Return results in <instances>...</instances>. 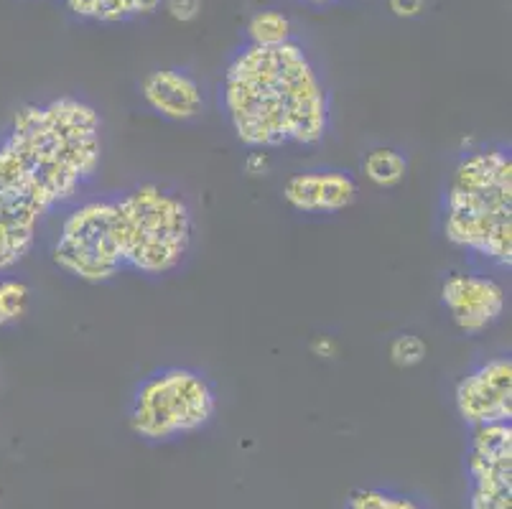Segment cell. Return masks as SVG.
<instances>
[{
	"label": "cell",
	"instance_id": "16",
	"mask_svg": "<svg viewBox=\"0 0 512 509\" xmlns=\"http://www.w3.org/2000/svg\"><path fill=\"white\" fill-rule=\"evenodd\" d=\"M344 509H431L418 497L388 487H360L349 494Z\"/></svg>",
	"mask_w": 512,
	"mask_h": 509
},
{
	"label": "cell",
	"instance_id": "7",
	"mask_svg": "<svg viewBox=\"0 0 512 509\" xmlns=\"http://www.w3.org/2000/svg\"><path fill=\"white\" fill-rule=\"evenodd\" d=\"M59 202L29 163L0 140V275L29 258Z\"/></svg>",
	"mask_w": 512,
	"mask_h": 509
},
{
	"label": "cell",
	"instance_id": "1",
	"mask_svg": "<svg viewBox=\"0 0 512 509\" xmlns=\"http://www.w3.org/2000/svg\"><path fill=\"white\" fill-rule=\"evenodd\" d=\"M220 107L235 138L253 151L314 148L332 130V95L301 41L245 44L220 82Z\"/></svg>",
	"mask_w": 512,
	"mask_h": 509
},
{
	"label": "cell",
	"instance_id": "9",
	"mask_svg": "<svg viewBox=\"0 0 512 509\" xmlns=\"http://www.w3.org/2000/svg\"><path fill=\"white\" fill-rule=\"evenodd\" d=\"M454 408L464 426H497L512 420V359L507 354L482 359L454 387Z\"/></svg>",
	"mask_w": 512,
	"mask_h": 509
},
{
	"label": "cell",
	"instance_id": "18",
	"mask_svg": "<svg viewBox=\"0 0 512 509\" xmlns=\"http://www.w3.org/2000/svg\"><path fill=\"white\" fill-rule=\"evenodd\" d=\"M428 347L418 334H398L390 342V362L400 370H411L426 359Z\"/></svg>",
	"mask_w": 512,
	"mask_h": 509
},
{
	"label": "cell",
	"instance_id": "21",
	"mask_svg": "<svg viewBox=\"0 0 512 509\" xmlns=\"http://www.w3.org/2000/svg\"><path fill=\"white\" fill-rule=\"evenodd\" d=\"M299 3H306V6H314V8H327V6H337V3H347V0H299Z\"/></svg>",
	"mask_w": 512,
	"mask_h": 509
},
{
	"label": "cell",
	"instance_id": "4",
	"mask_svg": "<svg viewBox=\"0 0 512 509\" xmlns=\"http://www.w3.org/2000/svg\"><path fill=\"white\" fill-rule=\"evenodd\" d=\"M118 209L125 270L146 278L176 273L194 250L197 219L179 189L141 181L113 196Z\"/></svg>",
	"mask_w": 512,
	"mask_h": 509
},
{
	"label": "cell",
	"instance_id": "12",
	"mask_svg": "<svg viewBox=\"0 0 512 509\" xmlns=\"http://www.w3.org/2000/svg\"><path fill=\"white\" fill-rule=\"evenodd\" d=\"M141 97L148 110L171 123H192L204 112V90L192 72L179 67L153 69L143 77Z\"/></svg>",
	"mask_w": 512,
	"mask_h": 509
},
{
	"label": "cell",
	"instance_id": "2",
	"mask_svg": "<svg viewBox=\"0 0 512 509\" xmlns=\"http://www.w3.org/2000/svg\"><path fill=\"white\" fill-rule=\"evenodd\" d=\"M0 140L34 168L59 207L79 202L102 166V115L77 95L26 102L13 112Z\"/></svg>",
	"mask_w": 512,
	"mask_h": 509
},
{
	"label": "cell",
	"instance_id": "14",
	"mask_svg": "<svg viewBox=\"0 0 512 509\" xmlns=\"http://www.w3.org/2000/svg\"><path fill=\"white\" fill-rule=\"evenodd\" d=\"M362 174L377 189H395L406 181L408 158L390 146H377L362 158Z\"/></svg>",
	"mask_w": 512,
	"mask_h": 509
},
{
	"label": "cell",
	"instance_id": "5",
	"mask_svg": "<svg viewBox=\"0 0 512 509\" xmlns=\"http://www.w3.org/2000/svg\"><path fill=\"white\" fill-rule=\"evenodd\" d=\"M220 392L194 367H161L143 377L133 390L128 428L146 443H171L194 436L217 418Z\"/></svg>",
	"mask_w": 512,
	"mask_h": 509
},
{
	"label": "cell",
	"instance_id": "10",
	"mask_svg": "<svg viewBox=\"0 0 512 509\" xmlns=\"http://www.w3.org/2000/svg\"><path fill=\"white\" fill-rule=\"evenodd\" d=\"M441 306L464 336H479L505 316L507 291L495 275L482 270H454L441 283Z\"/></svg>",
	"mask_w": 512,
	"mask_h": 509
},
{
	"label": "cell",
	"instance_id": "13",
	"mask_svg": "<svg viewBox=\"0 0 512 509\" xmlns=\"http://www.w3.org/2000/svg\"><path fill=\"white\" fill-rule=\"evenodd\" d=\"M69 13L92 23H128L148 18L164 0H64Z\"/></svg>",
	"mask_w": 512,
	"mask_h": 509
},
{
	"label": "cell",
	"instance_id": "6",
	"mask_svg": "<svg viewBox=\"0 0 512 509\" xmlns=\"http://www.w3.org/2000/svg\"><path fill=\"white\" fill-rule=\"evenodd\" d=\"M51 260L64 275L90 286H102L125 273L113 196L69 204L51 245Z\"/></svg>",
	"mask_w": 512,
	"mask_h": 509
},
{
	"label": "cell",
	"instance_id": "15",
	"mask_svg": "<svg viewBox=\"0 0 512 509\" xmlns=\"http://www.w3.org/2000/svg\"><path fill=\"white\" fill-rule=\"evenodd\" d=\"M31 286L13 275H0V331L21 324L31 311Z\"/></svg>",
	"mask_w": 512,
	"mask_h": 509
},
{
	"label": "cell",
	"instance_id": "20",
	"mask_svg": "<svg viewBox=\"0 0 512 509\" xmlns=\"http://www.w3.org/2000/svg\"><path fill=\"white\" fill-rule=\"evenodd\" d=\"M388 6L398 18H418L426 11V0H388Z\"/></svg>",
	"mask_w": 512,
	"mask_h": 509
},
{
	"label": "cell",
	"instance_id": "19",
	"mask_svg": "<svg viewBox=\"0 0 512 509\" xmlns=\"http://www.w3.org/2000/svg\"><path fill=\"white\" fill-rule=\"evenodd\" d=\"M166 11L174 21L189 23L202 13V0H164Z\"/></svg>",
	"mask_w": 512,
	"mask_h": 509
},
{
	"label": "cell",
	"instance_id": "11",
	"mask_svg": "<svg viewBox=\"0 0 512 509\" xmlns=\"http://www.w3.org/2000/svg\"><path fill=\"white\" fill-rule=\"evenodd\" d=\"M360 196L352 174L339 168H311L288 176L283 202L299 214H337L349 209Z\"/></svg>",
	"mask_w": 512,
	"mask_h": 509
},
{
	"label": "cell",
	"instance_id": "17",
	"mask_svg": "<svg viewBox=\"0 0 512 509\" xmlns=\"http://www.w3.org/2000/svg\"><path fill=\"white\" fill-rule=\"evenodd\" d=\"M293 41V23L281 11H258L248 23V44L253 46H281Z\"/></svg>",
	"mask_w": 512,
	"mask_h": 509
},
{
	"label": "cell",
	"instance_id": "3",
	"mask_svg": "<svg viewBox=\"0 0 512 509\" xmlns=\"http://www.w3.org/2000/svg\"><path fill=\"white\" fill-rule=\"evenodd\" d=\"M441 232L454 250L492 268L512 265V153L500 143L456 161L441 202Z\"/></svg>",
	"mask_w": 512,
	"mask_h": 509
},
{
	"label": "cell",
	"instance_id": "8",
	"mask_svg": "<svg viewBox=\"0 0 512 509\" xmlns=\"http://www.w3.org/2000/svg\"><path fill=\"white\" fill-rule=\"evenodd\" d=\"M464 469L467 509H512V423L472 428Z\"/></svg>",
	"mask_w": 512,
	"mask_h": 509
}]
</instances>
